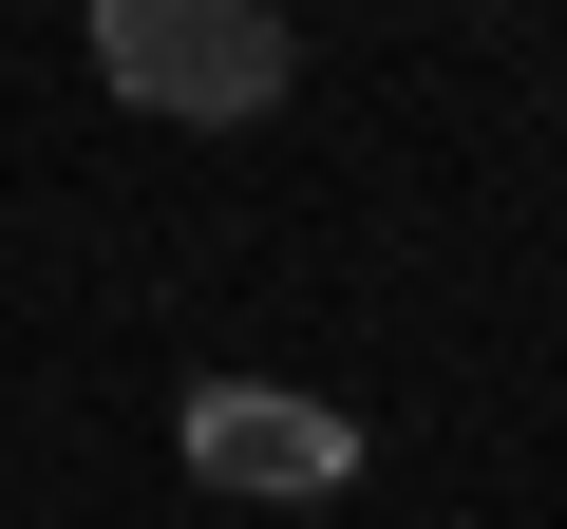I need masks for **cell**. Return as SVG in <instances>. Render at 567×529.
I'll return each instance as SVG.
<instances>
[{"label": "cell", "instance_id": "1", "mask_svg": "<svg viewBox=\"0 0 567 529\" xmlns=\"http://www.w3.org/2000/svg\"><path fill=\"white\" fill-rule=\"evenodd\" d=\"M95 76H114L133 114L246 133V114H284V76H303V39H284L265 0H95Z\"/></svg>", "mask_w": 567, "mask_h": 529}, {"label": "cell", "instance_id": "2", "mask_svg": "<svg viewBox=\"0 0 567 529\" xmlns=\"http://www.w3.org/2000/svg\"><path fill=\"white\" fill-rule=\"evenodd\" d=\"M189 473L208 491H265V510H322L360 473V416L341 397H284V378H208L189 397Z\"/></svg>", "mask_w": 567, "mask_h": 529}]
</instances>
